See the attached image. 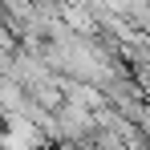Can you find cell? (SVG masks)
I'll list each match as a JSON object with an SVG mask.
<instances>
[{
  "label": "cell",
  "mask_w": 150,
  "mask_h": 150,
  "mask_svg": "<svg viewBox=\"0 0 150 150\" xmlns=\"http://www.w3.org/2000/svg\"><path fill=\"white\" fill-rule=\"evenodd\" d=\"M45 134L25 118H0V150H45Z\"/></svg>",
  "instance_id": "6da1fadb"
}]
</instances>
